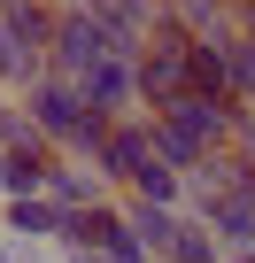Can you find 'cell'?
<instances>
[{"instance_id":"cell-10","label":"cell","mask_w":255,"mask_h":263,"mask_svg":"<svg viewBox=\"0 0 255 263\" xmlns=\"http://www.w3.org/2000/svg\"><path fill=\"white\" fill-rule=\"evenodd\" d=\"M16 132H24V108H16V93H0V147H8Z\"/></svg>"},{"instance_id":"cell-3","label":"cell","mask_w":255,"mask_h":263,"mask_svg":"<svg viewBox=\"0 0 255 263\" xmlns=\"http://www.w3.org/2000/svg\"><path fill=\"white\" fill-rule=\"evenodd\" d=\"M155 163V147H147V116H116L101 140H93V178L101 186H124L132 194V178Z\"/></svg>"},{"instance_id":"cell-2","label":"cell","mask_w":255,"mask_h":263,"mask_svg":"<svg viewBox=\"0 0 255 263\" xmlns=\"http://www.w3.org/2000/svg\"><path fill=\"white\" fill-rule=\"evenodd\" d=\"M186 54H193V39L155 8V16H147V39H140V54H132V101H140V108H170V101L186 93Z\"/></svg>"},{"instance_id":"cell-11","label":"cell","mask_w":255,"mask_h":263,"mask_svg":"<svg viewBox=\"0 0 255 263\" xmlns=\"http://www.w3.org/2000/svg\"><path fill=\"white\" fill-rule=\"evenodd\" d=\"M232 39L255 47V0H232Z\"/></svg>"},{"instance_id":"cell-14","label":"cell","mask_w":255,"mask_h":263,"mask_svg":"<svg viewBox=\"0 0 255 263\" xmlns=\"http://www.w3.org/2000/svg\"><path fill=\"white\" fill-rule=\"evenodd\" d=\"M54 8H93V0H54Z\"/></svg>"},{"instance_id":"cell-9","label":"cell","mask_w":255,"mask_h":263,"mask_svg":"<svg viewBox=\"0 0 255 263\" xmlns=\"http://www.w3.org/2000/svg\"><path fill=\"white\" fill-rule=\"evenodd\" d=\"M224 155H240L255 171V108H232V132H224Z\"/></svg>"},{"instance_id":"cell-15","label":"cell","mask_w":255,"mask_h":263,"mask_svg":"<svg viewBox=\"0 0 255 263\" xmlns=\"http://www.w3.org/2000/svg\"><path fill=\"white\" fill-rule=\"evenodd\" d=\"M224 263H255V248H247V255H224Z\"/></svg>"},{"instance_id":"cell-8","label":"cell","mask_w":255,"mask_h":263,"mask_svg":"<svg viewBox=\"0 0 255 263\" xmlns=\"http://www.w3.org/2000/svg\"><path fill=\"white\" fill-rule=\"evenodd\" d=\"M209 54H217L224 108H255V47H247V39H209Z\"/></svg>"},{"instance_id":"cell-7","label":"cell","mask_w":255,"mask_h":263,"mask_svg":"<svg viewBox=\"0 0 255 263\" xmlns=\"http://www.w3.org/2000/svg\"><path fill=\"white\" fill-rule=\"evenodd\" d=\"M39 194H47V201H54L62 217H77V209H93V201H108V186L93 178V163H70V155H62V163L47 171V186H39Z\"/></svg>"},{"instance_id":"cell-12","label":"cell","mask_w":255,"mask_h":263,"mask_svg":"<svg viewBox=\"0 0 255 263\" xmlns=\"http://www.w3.org/2000/svg\"><path fill=\"white\" fill-rule=\"evenodd\" d=\"M62 263H108V255H93V248H62Z\"/></svg>"},{"instance_id":"cell-4","label":"cell","mask_w":255,"mask_h":263,"mask_svg":"<svg viewBox=\"0 0 255 263\" xmlns=\"http://www.w3.org/2000/svg\"><path fill=\"white\" fill-rule=\"evenodd\" d=\"M186 217L217 240V255L255 248V194H186Z\"/></svg>"},{"instance_id":"cell-5","label":"cell","mask_w":255,"mask_h":263,"mask_svg":"<svg viewBox=\"0 0 255 263\" xmlns=\"http://www.w3.org/2000/svg\"><path fill=\"white\" fill-rule=\"evenodd\" d=\"M62 209L47 201V194H16V201H0V232H16V240H31V248H62Z\"/></svg>"},{"instance_id":"cell-1","label":"cell","mask_w":255,"mask_h":263,"mask_svg":"<svg viewBox=\"0 0 255 263\" xmlns=\"http://www.w3.org/2000/svg\"><path fill=\"white\" fill-rule=\"evenodd\" d=\"M224 132H232V108L178 93L170 108H155V116H147V147H155V163H170L178 178H193L209 155H224Z\"/></svg>"},{"instance_id":"cell-13","label":"cell","mask_w":255,"mask_h":263,"mask_svg":"<svg viewBox=\"0 0 255 263\" xmlns=\"http://www.w3.org/2000/svg\"><path fill=\"white\" fill-rule=\"evenodd\" d=\"M0 201H8V163H0Z\"/></svg>"},{"instance_id":"cell-16","label":"cell","mask_w":255,"mask_h":263,"mask_svg":"<svg viewBox=\"0 0 255 263\" xmlns=\"http://www.w3.org/2000/svg\"><path fill=\"white\" fill-rule=\"evenodd\" d=\"M132 8H155V0H132Z\"/></svg>"},{"instance_id":"cell-6","label":"cell","mask_w":255,"mask_h":263,"mask_svg":"<svg viewBox=\"0 0 255 263\" xmlns=\"http://www.w3.org/2000/svg\"><path fill=\"white\" fill-rule=\"evenodd\" d=\"M54 16H62L54 0H0V24L16 31V47H24L39 70H47V47H54Z\"/></svg>"}]
</instances>
